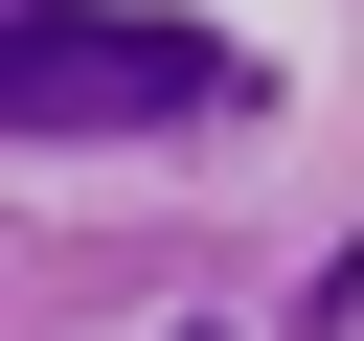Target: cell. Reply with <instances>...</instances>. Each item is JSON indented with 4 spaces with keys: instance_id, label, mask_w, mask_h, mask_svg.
<instances>
[{
    "instance_id": "1",
    "label": "cell",
    "mask_w": 364,
    "mask_h": 341,
    "mask_svg": "<svg viewBox=\"0 0 364 341\" xmlns=\"http://www.w3.org/2000/svg\"><path fill=\"white\" fill-rule=\"evenodd\" d=\"M91 91H136V114H250V68H228L205 23H91V0H46V23H23V114H91Z\"/></svg>"
}]
</instances>
